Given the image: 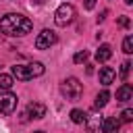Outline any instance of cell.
Wrapping results in <instances>:
<instances>
[{
	"label": "cell",
	"mask_w": 133,
	"mask_h": 133,
	"mask_svg": "<svg viewBox=\"0 0 133 133\" xmlns=\"http://www.w3.org/2000/svg\"><path fill=\"white\" fill-rule=\"evenodd\" d=\"M125 4H129V6H131V4H133V0H125Z\"/></svg>",
	"instance_id": "obj_22"
},
{
	"label": "cell",
	"mask_w": 133,
	"mask_h": 133,
	"mask_svg": "<svg viewBox=\"0 0 133 133\" xmlns=\"http://www.w3.org/2000/svg\"><path fill=\"white\" fill-rule=\"evenodd\" d=\"M129 69H131V62H129V60H125V62H123V64H121V73H118V75H121V79H123V81H125V79H127V75H129Z\"/></svg>",
	"instance_id": "obj_16"
},
{
	"label": "cell",
	"mask_w": 133,
	"mask_h": 133,
	"mask_svg": "<svg viewBox=\"0 0 133 133\" xmlns=\"http://www.w3.org/2000/svg\"><path fill=\"white\" fill-rule=\"evenodd\" d=\"M44 116H46V106L39 104V102H31L27 106V110L23 112V121H27V118H44Z\"/></svg>",
	"instance_id": "obj_7"
},
{
	"label": "cell",
	"mask_w": 133,
	"mask_h": 133,
	"mask_svg": "<svg viewBox=\"0 0 133 133\" xmlns=\"http://www.w3.org/2000/svg\"><path fill=\"white\" fill-rule=\"evenodd\" d=\"M121 121H123V123H131V121H133V110H131V108L123 110V112H121Z\"/></svg>",
	"instance_id": "obj_17"
},
{
	"label": "cell",
	"mask_w": 133,
	"mask_h": 133,
	"mask_svg": "<svg viewBox=\"0 0 133 133\" xmlns=\"http://www.w3.org/2000/svg\"><path fill=\"white\" fill-rule=\"evenodd\" d=\"M108 98H110V94L106 91V89H102L98 96H96V102H94V108H104L106 104H108Z\"/></svg>",
	"instance_id": "obj_12"
},
{
	"label": "cell",
	"mask_w": 133,
	"mask_h": 133,
	"mask_svg": "<svg viewBox=\"0 0 133 133\" xmlns=\"http://www.w3.org/2000/svg\"><path fill=\"white\" fill-rule=\"evenodd\" d=\"M60 91L64 94L66 100H79L81 94H83V85L79 83L77 77H66L62 81V85H60Z\"/></svg>",
	"instance_id": "obj_3"
},
{
	"label": "cell",
	"mask_w": 133,
	"mask_h": 133,
	"mask_svg": "<svg viewBox=\"0 0 133 133\" xmlns=\"http://www.w3.org/2000/svg\"><path fill=\"white\" fill-rule=\"evenodd\" d=\"M73 19H75V6L69 4V2L60 4L56 8V12H54V23L58 27H66L69 23H73Z\"/></svg>",
	"instance_id": "obj_4"
},
{
	"label": "cell",
	"mask_w": 133,
	"mask_h": 133,
	"mask_svg": "<svg viewBox=\"0 0 133 133\" xmlns=\"http://www.w3.org/2000/svg\"><path fill=\"white\" fill-rule=\"evenodd\" d=\"M15 85V81H12V75H0V89H10Z\"/></svg>",
	"instance_id": "obj_14"
},
{
	"label": "cell",
	"mask_w": 133,
	"mask_h": 133,
	"mask_svg": "<svg viewBox=\"0 0 133 133\" xmlns=\"http://www.w3.org/2000/svg\"><path fill=\"white\" fill-rule=\"evenodd\" d=\"M123 52H125V54H131V52H133V37H131V35H127V37L123 39Z\"/></svg>",
	"instance_id": "obj_15"
},
{
	"label": "cell",
	"mask_w": 133,
	"mask_h": 133,
	"mask_svg": "<svg viewBox=\"0 0 133 133\" xmlns=\"http://www.w3.org/2000/svg\"><path fill=\"white\" fill-rule=\"evenodd\" d=\"M44 75V64L42 62H27V64H15L12 66V77L19 81H29L33 77Z\"/></svg>",
	"instance_id": "obj_2"
},
{
	"label": "cell",
	"mask_w": 133,
	"mask_h": 133,
	"mask_svg": "<svg viewBox=\"0 0 133 133\" xmlns=\"http://www.w3.org/2000/svg\"><path fill=\"white\" fill-rule=\"evenodd\" d=\"M83 6H85L87 10H91V8L96 6V0H83Z\"/></svg>",
	"instance_id": "obj_19"
},
{
	"label": "cell",
	"mask_w": 133,
	"mask_h": 133,
	"mask_svg": "<svg viewBox=\"0 0 133 133\" xmlns=\"http://www.w3.org/2000/svg\"><path fill=\"white\" fill-rule=\"evenodd\" d=\"M71 121H73L75 125H83V123L87 121V114H85L83 110H77V108H75V110H71Z\"/></svg>",
	"instance_id": "obj_13"
},
{
	"label": "cell",
	"mask_w": 133,
	"mask_h": 133,
	"mask_svg": "<svg viewBox=\"0 0 133 133\" xmlns=\"http://www.w3.org/2000/svg\"><path fill=\"white\" fill-rule=\"evenodd\" d=\"M35 2H37V4H42V2H44V0H35Z\"/></svg>",
	"instance_id": "obj_23"
},
{
	"label": "cell",
	"mask_w": 133,
	"mask_h": 133,
	"mask_svg": "<svg viewBox=\"0 0 133 133\" xmlns=\"http://www.w3.org/2000/svg\"><path fill=\"white\" fill-rule=\"evenodd\" d=\"M118 127H121V121H118V118H112V116L104 118V121H102V125H100V129H102L104 133H112V131H118Z\"/></svg>",
	"instance_id": "obj_10"
},
{
	"label": "cell",
	"mask_w": 133,
	"mask_h": 133,
	"mask_svg": "<svg viewBox=\"0 0 133 133\" xmlns=\"http://www.w3.org/2000/svg\"><path fill=\"white\" fill-rule=\"evenodd\" d=\"M133 98V87L129 85V83H123L118 89H116V100L118 102H129Z\"/></svg>",
	"instance_id": "obj_9"
},
{
	"label": "cell",
	"mask_w": 133,
	"mask_h": 133,
	"mask_svg": "<svg viewBox=\"0 0 133 133\" xmlns=\"http://www.w3.org/2000/svg\"><path fill=\"white\" fill-rule=\"evenodd\" d=\"M106 15H108V10H102V15L98 17V23H100V21H104V19H106Z\"/></svg>",
	"instance_id": "obj_21"
},
{
	"label": "cell",
	"mask_w": 133,
	"mask_h": 133,
	"mask_svg": "<svg viewBox=\"0 0 133 133\" xmlns=\"http://www.w3.org/2000/svg\"><path fill=\"white\" fill-rule=\"evenodd\" d=\"M114 77H116V71L112 66H102L100 69V83L102 85H110L114 81Z\"/></svg>",
	"instance_id": "obj_8"
},
{
	"label": "cell",
	"mask_w": 133,
	"mask_h": 133,
	"mask_svg": "<svg viewBox=\"0 0 133 133\" xmlns=\"http://www.w3.org/2000/svg\"><path fill=\"white\" fill-rule=\"evenodd\" d=\"M31 27H33V23L21 12H8L0 19V31L4 35H10V37L27 35L31 31Z\"/></svg>",
	"instance_id": "obj_1"
},
{
	"label": "cell",
	"mask_w": 133,
	"mask_h": 133,
	"mask_svg": "<svg viewBox=\"0 0 133 133\" xmlns=\"http://www.w3.org/2000/svg\"><path fill=\"white\" fill-rule=\"evenodd\" d=\"M56 33L52 31V29H44V31H39V35L35 37V48L37 50H48L50 46H54L56 44Z\"/></svg>",
	"instance_id": "obj_6"
},
{
	"label": "cell",
	"mask_w": 133,
	"mask_h": 133,
	"mask_svg": "<svg viewBox=\"0 0 133 133\" xmlns=\"http://www.w3.org/2000/svg\"><path fill=\"white\" fill-rule=\"evenodd\" d=\"M110 56H112V48L108 44H102L100 50L96 52V60L98 62H106V60H110Z\"/></svg>",
	"instance_id": "obj_11"
},
{
	"label": "cell",
	"mask_w": 133,
	"mask_h": 133,
	"mask_svg": "<svg viewBox=\"0 0 133 133\" xmlns=\"http://www.w3.org/2000/svg\"><path fill=\"white\" fill-rule=\"evenodd\" d=\"M118 25H121V27H129V19H127V17H121V19H118Z\"/></svg>",
	"instance_id": "obj_20"
},
{
	"label": "cell",
	"mask_w": 133,
	"mask_h": 133,
	"mask_svg": "<svg viewBox=\"0 0 133 133\" xmlns=\"http://www.w3.org/2000/svg\"><path fill=\"white\" fill-rule=\"evenodd\" d=\"M17 96L10 94V89H2L0 94V114H12L17 108Z\"/></svg>",
	"instance_id": "obj_5"
},
{
	"label": "cell",
	"mask_w": 133,
	"mask_h": 133,
	"mask_svg": "<svg viewBox=\"0 0 133 133\" xmlns=\"http://www.w3.org/2000/svg\"><path fill=\"white\" fill-rule=\"evenodd\" d=\"M73 60L79 64V62H85L87 60V50H81V52H77L75 56H73Z\"/></svg>",
	"instance_id": "obj_18"
}]
</instances>
